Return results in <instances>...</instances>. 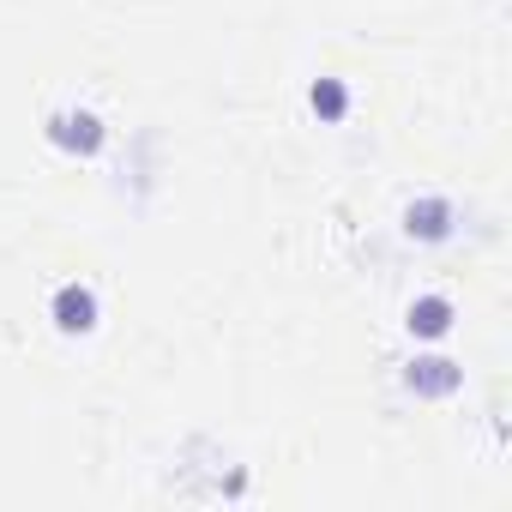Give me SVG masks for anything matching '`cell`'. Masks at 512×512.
I'll return each instance as SVG.
<instances>
[{"mask_svg": "<svg viewBox=\"0 0 512 512\" xmlns=\"http://www.w3.org/2000/svg\"><path fill=\"white\" fill-rule=\"evenodd\" d=\"M49 139L61 145V151H73V157H91V151H103V121L91 115V109H55L49 115Z\"/></svg>", "mask_w": 512, "mask_h": 512, "instance_id": "1", "label": "cell"}, {"mask_svg": "<svg viewBox=\"0 0 512 512\" xmlns=\"http://www.w3.org/2000/svg\"><path fill=\"white\" fill-rule=\"evenodd\" d=\"M452 223H458V211H452V199H410L404 205V235L410 241H446L452 235Z\"/></svg>", "mask_w": 512, "mask_h": 512, "instance_id": "3", "label": "cell"}, {"mask_svg": "<svg viewBox=\"0 0 512 512\" xmlns=\"http://www.w3.org/2000/svg\"><path fill=\"white\" fill-rule=\"evenodd\" d=\"M404 386H410L416 398H452V392L464 386V368L446 362V356H416L410 374H404Z\"/></svg>", "mask_w": 512, "mask_h": 512, "instance_id": "4", "label": "cell"}, {"mask_svg": "<svg viewBox=\"0 0 512 512\" xmlns=\"http://www.w3.org/2000/svg\"><path fill=\"white\" fill-rule=\"evenodd\" d=\"M410 332H416V338H446V332H452V302H446V296L410 302Z\"/></svg>", "mask_w": 512, "mask_h": 512, "instance_id": "5", "label": "cell"}, {"mask_svg": "<svg viewBox=\"0 0 512 512\" xmlns=\"http://www.w3.org/2000/svg\"><path fill=\"white\" fill-rule=\"evenodd\" d=\"M49 314H55V326L67 338H85V332H97V290L91 284H61Z\"/></svg>", "mask_w": 512, "mask_h": 512, "instance_id": "2", "label": "cell"}, {"mask_svg": "<svg viewBox=\"0 0 512 512\" xmlns=\"http://www.w3.org/2000/svg\"><path fill=\"white\" fill-rule=\"evenodd\" d=\"M308 109H314L320 121H344V115H350V91H344V79H314Z\"/></svg>", "mask_w": 512, "mask_h": 512, "instance_id": "6", "label": "cell"}]
</instances>
